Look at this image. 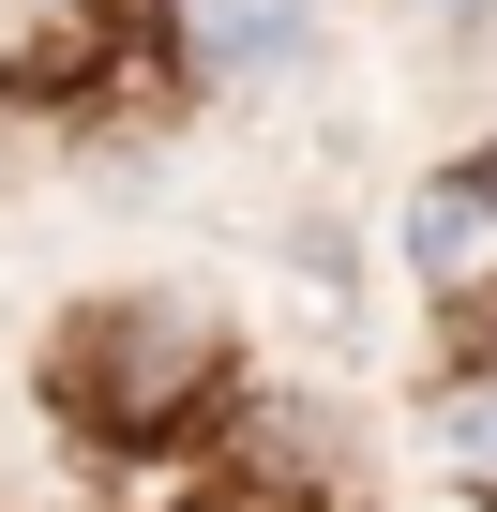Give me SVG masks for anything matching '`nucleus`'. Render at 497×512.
I'll return each mask as SVG.
<instances>
[{"instance_id":"nucleus-1","label":"nucleus","mask_w":497,"mask_h":512,"mask_svg":"<svg viewBox=\"0 0 497 512\" xmlns=\"http://www.w3.org/2000/svg\"><path fill=\"white\" fill-rule=\"evenodd\" d=\"M166 31H181V61L211 91H257V76H287L317 46V0H166Z\"/></svg>"},{"instance_id":"nucleus-2","label":"nucleus","mask_w":497,"mask_h":512,"mask_svg":"<svg viewBox=\"0 0 497 512\" xmlns=\"http://www.w3.org/2000/svg\"><path fill=\"white\" fill-rule=\"evenodd\" d=\"M407 272L452 287V302L497 287V196H482V166H437V181L407 196Z\"/></svg>"},{"instance_id":"nucleus-3","label":"nucleus","mask_w":497,"mask_h":512,"mask_svg":"<svg viewBox=\"0 0 497 512\" xmlns=\"http://www.w3.org/2000/svg\"><path fill=\"white\" fill-rule=\"evenodd\" d=\"M467 166H482V196H497V151H467Z\"/></svg>"}]
</instances>
